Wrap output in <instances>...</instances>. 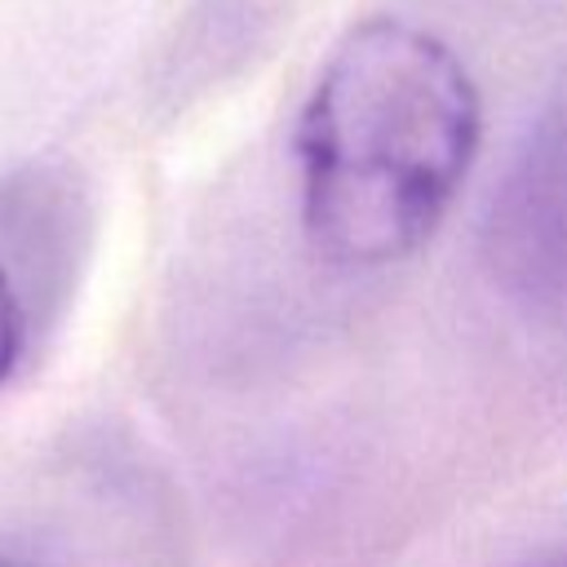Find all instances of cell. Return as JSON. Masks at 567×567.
<instances>
[{"mask_svg": "<svg viewBox=\"0 0 567 567\" xmlns=\"http://www.w3.org/2000/svg\"><path fill=\"white\" fill-rule=\"evenodd\" d=\"M478 142L483 102L452 44L385 13L346 27L292 133L310 244L350 270L412 257L447 217Z\"/></svg>", "mask_w": 567, "mask_h": 567, "instance_id": "6da1fadb", "label": "cell"}, {"mask_svg": "<svg viewBox=\"0 0 567 567\" xmlns=\"http://www.w3.org/2000/svg\"><path fill=\"white\" fill-rule=\"evenodd\" d=\"M478 248L509 310L567 341V89L509 155L487 199Z\"/></svg>", "mask_w": 567, "mask_h": 567, "instance_id": "7a4b0ae2", "label": "cell"}, {"mask_svg": "<svg viewBox=\"0 0 567 567\" xmlns=\"http://www.w3.org/2000/svg\"><path fill=\"white\" fill-rule=\"evenodd\" d=\"M18 354H22V306L9 275L0 270V381L13 372Z\"/></svg>", "mask_w": 567, "mask_h": 567, "instance_id": "3957f363", "label": "cell"}, {"mask_svg": "<svg viewBox=\"0 0 567 567\" xmlns=\"http://www.w3.org/2000/svg\"><path fill=\"white\" fill-rule=\"evenodd\" d=\"M518 567H567V549H545V554H532L527 563Z\"/></svg>", "mask_w": 567, "mask_h": 567, "instance_id": "277c9868", "label": "cell"}, {"mask_svg": "<svg viewBox=\"0 0 567 567\" xmlns=\"http://www.w3.org/2000/svg\"><path fill=\"white\" fill-rule=\"evenodd\" d=\"M0 567H18V563H0Z\"/></svg>", "mask_w": 567, "mask_h": 567, "instance_id": "5b68a950", "label": "cell"}]
</instances>
